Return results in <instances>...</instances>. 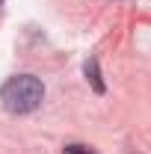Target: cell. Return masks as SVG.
Returning <instances> with one entry per match:
<instances>
[{
  "mask_svg": "<svg viewBox=\"0 0 151 154\" xmlns=\"http://www.w3.org/2000/svg\"><path fill=\"white\" fill-rule=\"evenodd\" d=\"M62 154H95V151H89L86 145H68V148H65Z\"/></svg>",
  "mask_w": 151,
  "mask_h": 154,
  "instance_id": "3",
  "label": "cell"
},
{
  "mask_svg": "<svg viewBox=\"0 0 151 154\" xmlns=\"http://www.w3.org/2000/svg\"><path fill=\"white\" fill-rule=\"evenodd\" d=\"M42 98H45V86L33 74H15V77H9L3 83V89H0L3 107L9 113H15V116L33 113L39 104H42Z\"/></svg>",
  "mask_w": 151,
  "mask_h": 154,
  "instance_id": "1",
  "label": "cell"
},
{
  "mask_svg": "<svg viewBox=\"0 0 151 154\" xmlns=\"http://www.w3.org/2000/svg\"><path fill=\"white\" fill-rule=\"evenodd\" d=\"M0 3H3V0H0Z\"/></svg>",
  "mask_w": 151,
  "mask_h": 154,
  "instance_id": "4",
  "label": "cell"
},
{
  "mask_svg": "<svg viewBox=\"0 0 151 154\" xmlns=\"http://www.w3.org/2000/svg\"><path fill=\"white\" fill-rule=\"evenodd\" d=\"M86 77L92 80V86H95V92H104V83H101V74H98V59H89L86 62Z\"/></svg>",
  "mask_w": 151,
  "mask_h": 154,
  "instance_id": "2",
  "label": "cell"
}]
</instances>
